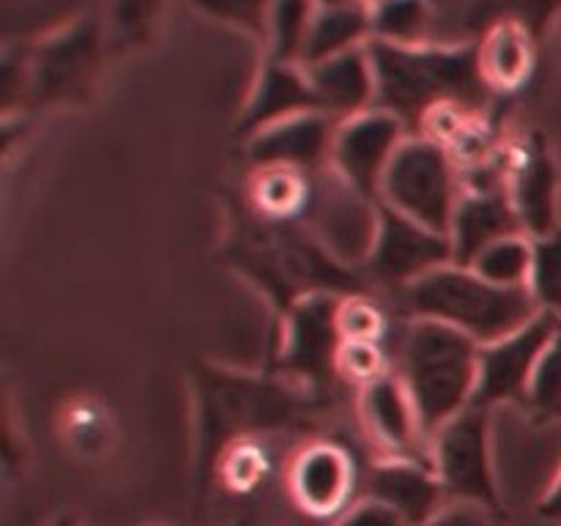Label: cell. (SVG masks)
Wrapping results in <instances>:
<instances>
[{
	"instance_id": "obj_25",
	"label": "cell",
	"mask_w": 561,
	"mask_h": 526,
	"mask_svg": "<svg viewBox=\"0 0 561 526\" xmlns=\"http://www.w3.org/2000/svg\"><path fill=\"white\" fill-rule=\"evenodd\" d=\"M531 258H535V244L531 236L513 233L493 244L482 247L469 266L480 274L482 279L502 288H529Z\"/></svg>"
},
{
	"instance_id": "obj_39",
	"label": "cell",
	"mask_w": 561,
	"mask_h": 526,
	"mask_svg": "<svg viewBox=\"0 0 561 526\" xmlns=\"http://www.w3.org/2000/svg\"><path fill=\"white\" fill-rule=\"evenodd\" d=\"M362 3H365L367 9H373V5H378V3H381V0H362Z\"/></svg>"
},
{
	"instance_id": "obj_34",
	"label": "cell",
	"mask_w": 561,
	"mask_h": 526,
	"mask_svg": "<svg viewBox=\"0 0 561 526\" xmlns=\"http://www.w3.org/2000/svg\"><path fill=\"white\" fill-rule=\"evenodd\" d=\"M263 474L261 449L255 444L239 442L228 455L222 458V477L228 480L230 488H250L255 485L257 477Z\"/></svg>"
},
{
	"instance_id": "obj_28",
	"label": "cell",
	"mask_w": 561,
	"mask_h": 526,
	"mask_svg": "<svg viewBox=\"0 0 561 526\" xmlns=\"http://www.w3.org/2000/svg\"><path fill=\"white\" fill-rule=\"evenodd\" d=\"M526 409L540 422L561 420V318L531 378Z\"/></svg>"
},
{
	"instance_id": "obj_14",
	"label": "cell",
	"mask_w": 561,
	"mask_h": 526,
	"mask_svg": "<svg viewBox=\"0 0 561 526\" xmlns=\"http://www.w3.org/2000/svg\"><path fill=\"white\" fill-rule=\"evenodd\" d=\"M356 485L354 458L334 442H312L296 453L288 469L294 502L316 518L343 515Z\"/></svg>"
},
{
	"instance_id": "obj_5",
	"label": "cell",
	"mask_w": 561,
	"mask_h": 526,
	"mask_svg": "<svg viewBox=\"0 0 561 526\" xmlns=\"http://www.w3.org/2000/svg\"><path fill=\"white\" fill-rule=\"evenodd\" d=\"M107 31L96 14H85L22 55V91L36 104L85 96L99 71Z\"/></svg>"
},
{
	"instance_id": "obj_17",
	"label": "cell",
	"mask_w": 561,
	"mask_h": 526,
	"mask_svg": "<svg viewBox=\"0 0 561 526\" xmlns=\"http://www.w3.org/2000/svg\"><path fill=\"white\" fill-rule=\"evenodd\" d=\"M367 496L392 507L405 526H425L449 504L433 464L420 458L378 460L367 480Z\"/></svg>"
},
{
	"instance_id": "obj_7",
	"label": "cell",
	"mask_w": 561,
	"mask_h": 526,
	"mask_svg": "<svg viewBox=\"0 0 561 526\" xmlns=\"http://www.w3.org/2000/svg\"><path fill=\"white\" fill-rule=\"evenodd\" d=\"M203 453H214L219 436L288 425L299 414V400L288 389L250 376L208 373L201 378Z\"/></svg>"
},
{
	"instance_id": "obj_32",
	"label": "cell",
	"mask_w": 561,
	"mask_h": 526,
	"mask_svg": "<svg viewBox=\"0 0 561 526\" xmlns=\"http://www.w3.org/2000/svg\"><path fill=\"white\" fill-rule=\"evenodd\" d=\"M340 329H343L345 343L348 340H356V343H378L383 329H387V316L367 296L351 294L343 296V301H340Z\"/></svg>"
},
{
	"instance_id": "obj_23",
	"label": "cell",
	"mask_w": 561,
	"mask_h": 526,
	"mask_svg": "<svg viewBox=\"0 0 561 526\" xmlns=\"http://www.w3.org/2000/svg\"><path fill=\"white\" fill-rule=\"evenodd\" d=\"M436 14L438 9L433 0H381L370 9V42L400 44V47L433 42Z\"/></svg>"
},
{
	"instance_id": "obj_19",
	"label": "cell",
	"mask_w": 561,
	"mask_h": 526,
	"mask_svg": "<svg viewBox=\"0 0 561 526\" xmlns=\"http://www.w3.org/2000/svg\"><path fill=\"white\" fill-rule=\"evenodd\" d=\"M312 110H321V104H318L316 88H312L305 66L263 58L244 113H241L239 132L244 137H252L277 121L312 113Z\"/></svg>"
},
{
	"instance_id": "obj_22",
	"label": "cell",
	"mask_w": 561,
	"mask_h": 526,
	"mask_svg": "<svg viewBox=\"0 0 561 526\" xmlns=\"http://www.w3.org/2000/svg\"><path fill=\"white\" fill-rule=\"evenodd\" d=\"M370 9L365 3L318 9L305 55H301V66H312L318 60L332 58V55L348 53L354 47H365V44H370Z\"/></svg>"
},
{
	"instance_id": "obj_6",
	"label": "cell",
	"mask_w": 561,
	"mask_h": 526,
	"mask_svg": "<svg viewBox=\"0 0 561 526\" xmlns=\"http://www.w3.org/2000/svg\"><path fill=\"white\" fill-rule=\"evenodd\" d=\"M427 460L449 502L482 504L502 513L491 458V409L471 403L444 422L427 442Z\"/></svg>"
},
{
	"instance_id": "obj_2",
	"label": "cell",
	"mask_w": 561,
	"mask_h": 526,
	"mask_svg": "<svg viewBox=\"0 0 561 526\" xmlns=\"http://www.w3.org/2000/svg\"><path fill=\"white\" fill-rule=\"evenodd\" d=\"M480 348L460 329L427 318H411L400 334L398 376L414 398L427 442L444 422L474 403Z\"/></svg>"
},
{
	"instance_id": "obj_9",
	"label": "cell",
	"mask_w": 561,
	"mask_h": 526,
	"mask_svg": "<svg viewBox=\"0 0 561 526\" xmlns=\"http://www.w3.org/2000/svg\"><path fill=\"white\" fill-rule=\"evenodd\" d=\"M340 296L329 290L307 294L285 312L279 367L318 392L337 376L340 348L345 338L340 329Z\"/></svg>"
},
{
	"instance_id": "obj_38",
	"label": "cell",
	"mask_w": 561,
	"mask_h": 526,
	"mask_svg": "<svg viewBox=\"0 0 561 526\" xmlns=\"http://www.w3.org/2000/svg\"><path fill=\"white\" fill-rule=\"evenodd\" d=\"M351 3H362V0H316L318 9H332V5H351Z\"/></svg>"
},
{
	"instance_id": "obj_40",
	"label": "cell",
	"mask_w": 561,
	"mask_h": 526,
	"mask_svg": "<svg viewBox=\"0 0 561 526\" xmlns=\"http://www.w3.org/2000/svg\"><path fill=\"white\" fill-rule=\"evenodd\" d=\"M55 526H75V524H71V521H69V518H60V521H58V524H55Z\"/></svg>"
},
{
	"instance_id": "obj_21",
	"label": "cell",
	"mask_w": 561,
	"mask_h": 526,
	"mask_svg": "<svg viewBox=\"0 0 561 526\" xmlns=\"http://www.w3.org/2000/svg\"><path fill=\"white\" fill-rule=\"evenodd\" d=\"M540 38L518 20H499L480 33L477 60L485 85L493 93L524 88L535 66V44Z\"/></svg>"
},
{
	"instance_id": "obj_24",
	"label": "cell",
	"mask_w": 561,
	"mask_h": 526,
	"mask_svg": "<svg viewBox=\"0 0 561 526\" xmlns=\"http://www.w3.org/2000/svg\"><path fill=\"white\" fill-rule=\"evenodd\" d=\"M316 11V0H274L263 31V58L301 64Z\"/></svg>"
},
{
	"instance_id": "obj_18",
	"label": "cell",
	"mask_w": 561,
	"mask_h": 526,
	"mask_svg": "<svg viewBox=\"0 0 561 526\" xmlns=\"http://www.w3.org/2000/svg\"><path fill=\"white\" fill-rule=\"evenodd\" d=\"M507 186L526 236L537 239V236L553 233V230L559 228V170L551 151H548V142L542 140L540 135L529 137V140L515 151L513 164H510Z\"/></svg>"
},
{
	"instance_id": "obj_13",
	"label": "cell",
	"mask_w": 561,
	"mask_h": 526,
	"mask_svg": "<svg viewBox=\"0 0 561 526\" xmlns=\"http://www.w3.org/2000/svg\"><path fill=\"white\" fill-rule=\"evenodd\" d=\"M340 121L323 110L277 121L247 137L250 159L263 168H285L299 173H318L332 162V142Z\"/></svg>"
},
{
	"instance_id": "obj_35",
	"label": "cell",
	"mask_w": 561,
	"mask_h": 526,
	"mask_svg": "<svg viewBox=\"0 0 561 526\" xmlns=\"http://www.w3.org/2000/svg\"><path fill=\"white\" fill-rule=\"evenodd\" d=\"M332 526H405L403 518L394 513L392 507H387L378 499L367 496L362 502L351 504L343 515H337Z\"/></svg>"
},
{
	"instance_id": "obj_16",
	"label": "cell",
	"mask_w": 561,
	"mask_h": 526,
	"mask_svg": "<svg viewBox=\"0 0 561 526\" xmlns=\"http://www.w3.org/2000/svg\"><path fill=\"white\" fill-rule=\"evenodd\" d=\"M359 416L367 436L387 458H416L422 444H427L420 411L398 373H387L359 387Z\"/></svg>"
},
{
	"instance_id": "obj_26",
	"label": "cell",
	"mask_w": 561,
	"mask_h": 526,
	"mask_svg": "<svg viewBox=\"0 0 561 526\" xmlns=\"http://www.w3.org/2000/svg\"><path fill=\"white\" fill-rule=\"evenodd\" d=\"M559 11L561 0H469L466 11L460 14V31L482 33L499 20H518L537 38H542Z\"/></svg>"
},
{
	"instance_id": "obj_37",
	"label": "cell",
	"mask_w": 561,
	"mask_h": 526,
	"mask_svg": "<svg viewBox=\"0 0 561 526\" xmlns=\"http://www.w3.org/2000/svg\"><path fill=\"white\" fill-rule=\"evenodd\" d=\"M540 515H542V518L561 521V469H559L557 480H553V485L548 488V493H546V496H542Z\"/></svg>"
},
{
	"instance_id": "obj_11",
	"label": "cell",
	"mask_w": 561,
	"mask_h": 526,
	"mask_svg": "<svg viewBox=\"0 0 561 526\" xmlns=\"http://www.w3.org/2000/svg\"><path fill=\"white\" fill-rule=\"evenodd\" d=\"M561 316L542 310L518 332L480 348V376H477L474 403L493 409L499 403H524L529 395L540 356L551 340Z\"/></svg>"
},
{
	"instance_id": "obj_29",
	"label": "cell",
	"mask_w": 561,
	"mask_h": 526,
	"mask_svg": "<svg viewBox=\"0 0 561 526\" xmlns=\"http://www.w3.org/2000/svg\"><path fill=\"white\" fill-rule=\"evenodd\" d=\"M535 258H531L529 290L540 310L561 316V228L553 233L537 236Z\"/></svg>"
},
{
	"instance_id": "obj_31",
	"label": "cell",
	"mask_w": 561,
	"mask_h": 526,
	"mask_svg": "<svg viewBox=\"0 0 561 526\" xmlns=\"http://www.w3.org/2000/svg\"><path fill=\"white\" fill-rule=\"evenodd\" d=\"M272 3L274 0H192V9L201 11L208 20L239 27V31L257 36L263 42Z\"/></svg>"
},
{
	"instance_id": "obj_1",
	"label": "cell",
	"mask_w": 561,
	"mask_h": 526,
	"mask_svg": "<svg viewBox=\"0 0 561 526\" xmlns=\"http://www.w3.org/2000/svg\"><path fill=\"white\" fill-rule=\"evenodd\" d=\"M376 69V107L405 126H425L433 115L482 113L491 99L477 60V42L400 44L370 42Z\"/></svg>"
},
{
	"instance_id": "obj_12",
	"label": "cell",
	"mask_w": 561,
	"mask_h": 526,
	"mask_svg": "<svg viewBox=\"0 0 561 526\" xmlns=\"http://www.w3.org/2000/svg\"><path fill=\"white\" fill-rule=\"evenodd\" d=\"M447 263H455L449 236L425 228L394 208L381 206L376 241H373L370 258L365 263L373 279L394 285L400 290Z\"/></svg>"
},
{
	"instance_id": "obj_8",
	"label": "cell",
	"mask_w": 561,
	"mask_h": 526,
	"mask_svg": "<svg viewBox=\"0 0 561 526\" xmlns=\"http://www.w3.org/2000/svg\"><path fill=\"white\" fill-rule=\"evenodd\" d=\"M381 203L354 190L332 168L321 170V181L310 184L301 211L305 228L329 255L343 266H365L378 233Z\"/></svg>"
},
{
	"instance_id": "obj_33",
	"label": "cell",
	"mask_w": 561,
	"mask_h": 526,
	"mask_svg": "<svg viewBox=\"0 0 561 526\" xmlns=\"http://www.w3.org/2000/svg\"><path fill=\"white\" fill-rule=\"evenodd\" d=\"M387 356H383L378 343H356V340H348L340 348L337 376L365 387V384L376 381V378L387 376Z\"/></svg>"
},
{
	"instance_id": "obj_15",
	"label": "cell",
	"mask_w": 561,
	"mask_h": 526,
	"mask_svg": "<svg viewBox=\"0 0 561 526\" xmlns=\"http://www.w3.org/2000/svg\"><path fill=\"white\" fill-rule=\"evenodd\" d=\"M526 233L520 225L518 211L510 197L507 175H488V179L474 181L463 190V197L455 211L453 228H449V241H453L455 263L469 266L471 258L482 247L504 239V236Z\"/></svg>"
},
{
	"instance_id": "obj_3",
	"label": "cell",
	"mask_w": 561,
	"mask_h": 526,
	"mask_svg": "<svg viewBox=\"0 0 561 526\" xmlns=\"http://www.w3.org/2000/svg\"><path fill=\"white\" fill-rule=\"evenodd\" d=\"M400 305L411 318L447 323L480 345L518 332L540 310L529 288H502L463 263H447L400 288Z\"/></svg>"
},
{
	"instance_id": "obj_41",
	"label": "cell",
	"mask_w": 561,
	"mask_h": 526,
	"mask_svg": "<svg viewBox=\"0 0 561 526\" xmlns=\"http://www.w3.org/2000/svg\"><path fill=\"white\" fill-rule=\"evenodd\" d=\"M433 3H436V9H438V3L444 5V3H449V0H433Z\"/></svg>"
},
{
	"instance_id": "obj_36",
	"label": "cell",
	"mask_w": 561,
	"mask_h": 526,
	"mask_svg": "<svg viewBox=\"0 0 561 526\" xmlns=\"http://www.w3.org/2000/svg\"><path fill=\"white\" fill-rule=\"evenodd\" d=\"M425 526H499L496 510H488L482 504L469 502H449L436 518L427 521Z\"/></svg>"
},
{
	"instance_id": "obj_20",
	"label": "cell",
	"mask_w": 561,
	"mask_h": 526,
	"mask_svg": "<svg viewBox=\"0 0 561 526\" xmlns=\"http://www.w3.org/2000/svg\"><path fill=\"white\" fill-rule=\"evenodd\" d=\"M305 69L323 113L343 121L376 107V69H373L370 44L332 55Z\"/></svg>"
},
{
	"instance_id": "obj_4",
	"label": "cell",
	"mask_w": 561,
	"mask_h": 526,
	"mask_svg": "<svg viewBox=\"0 0 561 526\" xmlns=\"http://www.w3.org/2000/svg\"><path fill=\"white\" fill-rule=\"evenodd\" d=\"M463 190L447 142L431 135H409L383 175L378 203L449 236Z\"/></svg>"
},
{
	"instance_id": "obj_30",
	"label": "cell",
	"mask_w": 561,
	"mask_h": 526,
	"mask_svg": "<svg viewBox=\"0 0 561 526\" xmlns=\"http://www.w3.org/2000/svg\"><path fill=\"white\" fill-rule=\"evenodd\" d=\"M162 5L164 0H110L107 16H104L107 44L131 47V44L146 42Z\"/></svg>"
},
{
	"instance_id": "obj_10",
	"label": "cell",
	"mask_w": 561,
	"mask_h": 526,
	"mask_svg": "<svg viewBox=\"0 0 561 526\" xmlns=\"http://www.w3.org/2000/svg\"><path fill=\"white\" fill-rule=\"evenodd\" d=\"M405 129L409 126L398 115L387 113L381 107H370L365 113L343 118L337 124V132H334L329 168L340 179L348 181L354 190L378 201L383 175H387L398 148L409 137Z\"/></svg>"
},
{
	"instance_id": "obj_27",
	"label": "cell",
	"mask_w": 561,
	"mask_h": 526,
	"mask_svg": "<svg viewBox=\"0 0 561 526\" xmlns=\"http://www.w3.org/2000/svg\"><path fill=\"white\" fill-rule=\"evenodd\" d=\"M299 170H285V168H263L257 173L255 190H252V201H255L257 211L263 219L272 222H283L290 214L305 211L307 197H310V181Z\"/></svg>"
}]
</instances>
